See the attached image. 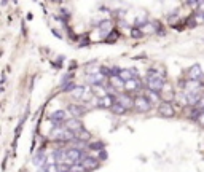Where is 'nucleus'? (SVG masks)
I'll use <instances>...</instances> for the list:
<instances>
[{
  "label": "nucleus",
  "instance_id": "19",
  "mask_svg": "<svg viewBox=\"0 0 204 172\" xmlns=\"http://www.w3.org/2000/svg\"><path fill=\"white\" fill-rule=\"evenodd\" d=\"M112 112H113L115 115H125V113H126L128 110H126L125 107H121L120 104H116V102H115V105L112 107Z\"/></svg>",
  "mask_w": 204,
  "mask_h": 172
},
{
  "label": "nucleus",
  "instance_id": "9",
  "mask_svg": "<svg viewBox=\"0 0 204 172\" xmlns=\"http://www.w3.org/2000/svg\"><path fill=\"white\" fill-rule=\"evenodd\" d=\"M86 81H88L91 86H102V83L105 81V77H104L101 72H97V73H88Z\"/></svg>",
  "mask_w": 204,
  "mask_h": 172
},
{
  "label": "nucleus",
  "instance_id": "3",
  "mask_svg": "<svg viewBox=\"0 0 204 172\" xmlns=\"http://www.w3.org/2000/svg\"><path fill=\"white\" fill-rule=\"evenodd\" d=\"M50 120L54 126H64V123L69 120V112L67 110H56L50 115Z\"/></svg>",
  "mask_w": 204,
  "mask_h": 172
},
{
  "label": "nucleus",
  "instance_id": "17",
  "mask_svg": "<svg viewBox=\"0 0 204 172\" xmlns=\"http://www.w3.org/2000/svg\"><path fill=\"white\" fill-rule=\"evenodd\" d=\"M159 94L164 97V102H171V99L174 97V91L169 85H164V88H163V91L159 92Z\"/></svg>",
  "mask_w": 204,
  "mask_h": 172
},
{
  "label": "nucleus",
  "instance_id": "16",
  "mask_svg": "<svg viewBox=\"0 0 204 172\" xmlns=\"http://www.w3.org/2000/svg\"><path fill=\"white\" fill-rule=\"evenodd\" d=\"M142 32H144V35L145 34H153V32H156V29H158V22H145L142 27H139Z\"/></svg>",
  "mask_w": 204,
  "mask_h": 172
},
{
  "label": "nucleus",
  "instance_id": "12",
  "mask_svg": "<svg viewBox=\"0 0 204 172\" xmlns=\"http://www.w3.org/2000/svg\"><path fill=\"white\" fill-rule=\"evenodd\" d=\"M81 164H83V167L89 172V170H94V169H97L99 167V161L96 160V158H93V156H86L83 161H81Z\"/></svg>",
  "mask_w": 204,
  "mask_h": 172
},
{
  "label": "nucleus",
  "instance_id": "24",
  "mask_svg": "<svg viewBox=\"0 0 204 172\" xmlns=\"http://www.w3.org/2000/svg\"><path fill=\"white\" fill-rule=\"evenodd\" d=\"M198 123H199L201 126H204V112H201V115H199V118H198Z\"/></svg>",
  "mask_w": 204,
  "mask_h": 172
},
{
  "label": "nucleus",
  "instance_id": "15",
  "mask_svg": "<svg viewBox=\"0 0 204 172\" xmlns=\"http://www.w3.org/2000/svg\"><path fill=\"white\" fill-rule=\"evenodd\" d=\"M144 96L150 100V104L153 105V104H156V102H159V99H161V94L159 92H155V91H150V89H145L144 91Z\"/></svg>",
  "mask_w": 204,
  "mask_h": 172
},
{
  "label": "nucleus",
  "instance_id": "14",
  "mask_svg": "<svg viewBox=\"0 0 204 172\" xmlns=\"http://www.w3.org/2000/svg\"><path fill=\"white\" fill-rule=\"evenodd\" d=\"M108 81H110V86H112L113 89H118V91H123V92H125V85H126V83H125L123 80H121V78H120L118 75L112 77Z\"/></svg>",
  "mask_w": 204,
  "mask_h": 172
},
{
  "label": "nucleus",
  "instance_id": "11",
  "mask_svg": "<svg viewBox=\"0 0 204 172\" xmlns=\"http://www.w3.org/2000/svg\"><path fill=\"white\" fill-rule=\"evenodd\" d=\"M115 102H116V97H115V96L107 94L105 97L99 99V107H101V109H110V110H112V107L115 105Z\"/></svg>",
  "mask_w": 204,
  "mask_h": 172
},
{
  "label": "nucleus",
  "instance_id": "4",
  "mask_svg": "<svg viewBox=\"0 0 204 172\" xmlns=\"http://www.w3.org/2000/svg\"><path fill=\"white\" fill-rule=\"evenodd\" d=\"M115 97H116V104H120L121 107H125L126 110L134 109V97H131L128 92H120Z\"/></svg>",
  "mask_w": 204,
  "mask_h": 172
},
{
  "label": "nucleus",
  "instance_id": "1",
  "mask_svg": "<svg viewBox=\"0 0 204 172\" xmlns=\"http://www.w3.org/2000/svg\"><path fill=\"white\" fill-rule=\"evenodd\" d=\"M164 78L161 75H156V73H148L147 75V89L150 91H155V92H161L163 88H164Z\"/></svg>",
  "mask_w": 204,
  "mask_h": 172
},
{
  "label": "nucleus",
  "instance_id": "20",
  "mask_svg": "<svg viewBox=\"0 0 204 172\" xmlns=\"http://www.w3.org/2000/svg\"><path fill=\"white\" fill-rule=\"evenodd\" d=\"M70 172H88V170L83 167V164H81V163H75V164L70 166Z\"/></svg>",
  "mask_w": 204,
  "mask_h": 172
},
{
  "label": "nucleus",
  "instance_id": "22",
  "mask_svg": "<svg viewBox=\"0 0 204 172\" xmlns=\"http://www.w3.org/2000/svg\"><path fill=\"white\" fill-rule=\"evenodd\" d=\"M75 88H77V86H75L74 83H64V86H62V91H64V92H72Z\"/></svg>",
  "mask_w": 204,
  "mask_h": 172
},
{
  "label": "nucleus",
  "instance_id": "5",
  "mask_svg": "<svg viewBox=\"0 0 204 172\" xmlns=\"http://www.w3.org/2000/svg\"><path fill=\"white\" fill-rule=\"evenodd\" d=\"M187 80H192V81H201L202 80V69L199 64H195L188 69V75H187Z\"/></svg>",
  "mask_w": 204,
  "mask_h": 172
},
{
  "label": "nucleus",
  "instance_id": "18",
  "mask_svg": "<svg viewBox=\"0 0 204 172\" xmlns=\"http://www.w3.org/2000/svg\"><path fill=\"white\" fill-rule=\"evenodd\" d=\"M89 139H91V134H89L88 131H85V129L81 131L80 134H77V140H78V142H88Z\"/></svg>",
  "mask_w": 204,
  "mask_h": 172
},
{
  "label": "nucleus",
  "instance_id": "2",
  "mask_svg": "<svg viewBox=\"0 0 204 172\" xmlns=\"http://www.w3.org/2000/svg\"><path fill=\"white\" fill-rule=\"evenodd\" d=\"M134 109L139 113H147L152 110V104L144 94H139L137 97H134Z\"/></svg>",
  "mask_w": 204,
  "mask_h": 172
},
{
  "label": "nucleus",
  "instance_id": "10",
  "mask_svg": "<svg viewBox=\"0 0 204 172\" xmlns=\"http://www.w3.org/2000/svg\"><path fill=\"white\" fill-rule=\"evenodd\" d=\"M140 88H142V83L139 81V78H134V80H131L125 85V92H128V94L137 92V91H140Z\"/></svg>",
  "mask_w": 204,
  "mask_h": 172
},
{
  "label": "nucleus",
  "instance_id": "23",
  "mask_svg": "<svg viewBox=\"0 0 204 172\" xmlns=\"http://www.w3.org/2000/svg\"><path fill=\"white\" fill-rule=\"evenodd\" d=\"M196 109H198L199 112H204V96L199 99V102H198V105H196Z\"/></svg>",
  "mask_w": 204,
  "mask_h": 172
},
{
  "label": "nucleus",
  "instance_id": "7",
  "mask_svg": "<svg viewBox=\"0 0 204 172\" xmlns=\"http://www.w3.org/2000/svg\"><path fill=\"white\" fill-rule=\"evenodd\" d=\"M158 113H159L161 116H164V118H172V116H175V110H174V107H172L171 102H163V104H159Z\"/></svg>",
  "mask_w": 204,
  "mask_h": 172
},
{
  "label": "nucleus",
  "instance_id": "13",
  "mask_svg": "<svg viewBox=\"0 0 204 172\" xmlns=\"http://www.w3.org/2000/svg\"><path fill=\"white\" fill-rule=\"evenodd\" d=\"M32 163L37 166V167H45L46 164H48V161H46V155L43 153V151H38V153H35V156H34V160H32Z\"/></svg>",
  "mask_w": 204,
  "mask_h": 172
},
{
  "label": "nucleus",
  "instance_id": "6",
  "mask_svg": "<svg viewBox=\"0 0 204 172\" xmlns=\"http://www.w3.org/2000/svg\"><path fill=\"white\" fill-rule=\"evenodd\" d=\"M64 126L70 132H74V134H80V132L83 131V124H81V121L78 120V118H72V116L64 123Z\"/></svg>",
  "mask_w": 204,
  "mask_h": 172
},
{
  "label": "nucleus",
  "instance_id": "8",
  "mask_svg": "<svg viewBox=\"0 0 204 172\" xmlns=\"http://www.w3.org/2000/svg\"><path fill=\"white\" fill-rule=\"evenodd\" d=\"M67 112L70 113L72 118H78V116L86 113V107H85V105H81V104H70L69 107H67Z\"/></svg>",
  "mask_w": 204,
  "mask_h": 172
},
{
  "label": "nucleus",
  "instance_id": "21",
  "mask_svg": "<svg viewBox=\"0 0 204 172\" xmlns=\"http://www.w3.org/2000/svg\"><path fill=\"white\" fill-rule=\"evenodd\" d=\"M131 37L132 38H140V37H144V32L139 27H132L131 29Z\"/></svg>",
  "mask_w": 204,
  "mask_h": 172
}]
</instances>
